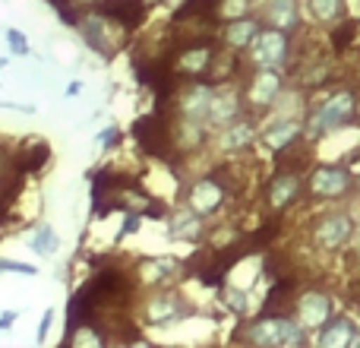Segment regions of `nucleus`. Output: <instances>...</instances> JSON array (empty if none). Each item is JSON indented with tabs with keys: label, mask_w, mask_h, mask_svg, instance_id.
I'll list each match as a JSON object with an SVG mask.
<instances>
[{
	"label": "nucleus",
	"mask_w": 360,
	"mask_h": 348,
	"mask_svg": "<svg viewBox=\"0 0 360 348\" xmlns=\"http://www.w3.org/2000/svg\"><path fill=\"white\" fill-rule=\"evenodd\" d=\"M32 247H35L38 254H51V250L57 247V241H54V231H51V225H41V228L35 231V237H32Z\"/></svg>",
	"instance_id": "b1692460"
},
{
	"label": "nucleus",
	"mask_w": 360,
	"mask_h": 348,
	"mask_svg": "<svg viewBox=\"0 0 360 348\" xmlns=\"http://www.w3.org/2000/svg\"><path fill=\"white\" fill-rule=\"evenodd\" d=\"M269 23L275 29H294L297 25V4L294 0H269Z\"/></svg>",
	"instance_id": "2eb2a0df"
},
{
	"label": "nucleus",
	"mask_w": 360,
	"mask_h": 348,
	"mask_svg": "<svg viewBox=\"0 0 360 348\" xmlns=\"http://www.w3.org/2000/svg\"><path fill=\"white\" fill-rule=\"evenodd\" d=\"M6 38H10V44H13V51H16V54H25V38L19 35V32H6Z\"/></svg>",
	"instance_id": "a878e982"
},
{
	"label": "nucleus",
	"mask_w": 360,
	"mask_h": 348,
	"mask_svg": "<svg viewBox=\"0 0 360 348\" xmlns=\"http://www.w3.org/2000/svg\"><path fill=\"white\" fill-rule=\"evenodd\" d=\"M221 187L215 184V180H209V178H202V180H196V187L190 190V206L196 212H212L218 203H221Z\"/></svg>",
	"instance_id": "9b49d317"
},
{
	"label": "nucleus",
	"mask_w": 360,
	"mask_h": 348,
	"mask_svg": "<svg viewBox=\"0 0 360 348\" xmlns=\"http://www.w3.org/2000/svg\"><path fill=\"white\" fill-rule=\"evenodd\" d=\"M177 133H180V149L184 152H190V149H196L199 146V139H202V130H199V120H193V118H184L177 124Z\"/></svg>",
	"instance_id": "aec40b11"
},
{
	"label": "nucleus",
	"mask_w": 360,
	"mask_h": 348,
	"mask_svg": "<svg viewBox=\"0 0 360 348\" xmlns=\"http://www.w3.org/2000/svg\"><path fill=\"white\" fill-rule=\"evenodd\" d=\"M48 326H51V311L44 313V320H41V336H44V333H48Z\"/></svg>",
	"instance_id": "cd10ccee"
},
{
	"label": "nucleus",
	"mask_w": 360,
	"mask_h": 348,
	"mask_svg": "<svg viewBox=\"0 0 360 348\" xmlns=\"http://www.w3.org/2000/svg\"><path fill=\"white\" fill-rule=\"evenodd\" d=\"M297 193H300L297 174H278L272 180V187H269V203H272V209H285V206H291L297 199Z\"/></svg>",
	"instance_id": "1a4fd4ad"
},
{
	"label": "nucleus",
	"mask_w": 360,
	"mask_h": 348,
	"mask_svg": "<svg viewBox=\"0 0 360 348\" xmlns=\"http://www.w3.org/2000/svg\"><path fill=\"white\" fill-rule=\"evenodd\" d=\"M199 231H202V225H199V218H196V209L177 212L174 216V225H171V235L174 237H196Z\"/></svg>",
	"instance_id": "6ab92c4d"
},
{
	"label": "nucleus",
	"mask_w": 360,
	"mask_h": 348,
	"mask_svg": "<svg viewBox=\"0 0 360 348\" xmlns=\"http://www.w3.org/2000/svg\"><path fill=\"white\" fill-rule=\"evenodd\" d=\"M310 6H313V16H316V19H323V23H332V19L342 16L345 0H310Z\"/></svg>",
	"instance_id": "4be33fe9"
},
{
	"label": "nucleus",
	"mask_w": 360,
	"mask_h": 348,
	"mask_svg": "<svg viewBox=\"0 0 360 348\" xmlns=\"http://www.w3.org/2000/svg\"><path fill=\"white\" fill-rule=\"evenodd\" d=\"M297 320L304 330H319V326H326V320H329V298L326 294H304L297 304Z\"/></svg>",
	"instance_id": "423d86ee"
},
{
	"label": "nucleus",
	"mask_w": 360,
	"mask_h": 348,
	"mask_svg": "<svg viewBox=\"0 0 360 348\" xmlns=\"http://www.w3.org/2000/svg\"><path fill=\"white\" fill-rule=\"evenodd\" d=\"M209 108H212V92L205 86H193L184 92V99H180V114L184 118H209Z\"/></svg>",
	"instance_id": "9d476101"
},
{
	"label": "nucleus",
	"mask_w": 360,
	"mask_h": 348,
	"mask_svg": "<svg viewBox=\"0 0 360 348\" xmlns=\"http://www.w3.org/2000/svg\"><path fill=\"white\" fill-rule=\"evenodd\" d=\"M209 57H212L209 48H186V54L180 57V70H184V73H202Z\"/></svg>",
	"instance_id": "412c9836"
},
{
	"label": "nucleus",
	"mask_w": 360,
	"mask_h": 348,
	"mask_svg": "<svg viewBox=\"0 0 360 348\" xmlns=\"http://www.w3.org/2000/svg\"><path fill=\"white\" fill-rule=\"evenodd\" d=\"M247 13V0H228L221 6V16H231V19H240Z\"/></svg>",
	"instance_id": "393cba45"
},
{
	"label": "nucleus",
	"mask_w": 360,
	"mask_h": 348,
	"mask_svg": "<svg viewBox=\"0 0 360 348\" xmlns=\"http://www.w3.org/2000/svg\"><path fill=\"white\" fill-rule=\"evenodd\" d=\"M319 342L323 345H354V326H351L348 320H335V323H329V330L319 336Z\"/></svg>",
	"instance_id": "a211bd4d"
},
{
	"label": "nucleus",
	"mask_w": 360,
	"mask_h": 348,
	"mask_svg": "<svg viewBox=\"0 0 360 348\" xmlns=\"http://www.w3.org/2000/svg\"><path fill=\"white\" fill-rule=\"evenodd\" d=\"M278 89H281V76L275 73V67H262V73H256L253 86H250V101L253 105H269V101H275Z\"/></svg>",
	"instance_id": "6e6552de"
},
{
	"label": "nucleus",
	"mask_w": 360,
	"mask_h": 348,
	"mask_svg": "<svg viewBox=\"0 0 360 348\" xmlns=\"http://www.w3.org/2000/svg\"><path fill=\"white\" fill-rule=\"evenodd\" d=\"M250 139H253L250 124H228L218 137V149H247Z\"/></svg>",
	"instance_id": "dca6fc26"
},
{
	"label": "nucleus",
	"mask_w": 360,
	"mask_h": 348,
	"mask_svg": "<svg viewBox=\"0 0 360 348\" xmlns=\"http://www.w3.org/2000/svg\"><path fill=\"white\" fill-rule=\"evenodd\" d=\"M256 35H259V29H256V23L247 16L234 19V23L224 29V42H228L231 48H247V44H253Z\"/></svg>",
	"instance_id": "ddd939ff"
},
{
	"label": "nucleus",
	"mask_w": 360,
	"mask_h": 348,
	"mask_svg": "<svg viewBox=\"0 0 360 348\" xmlns=\"http://www.w3.org/2000/svg\"><path fill=\"white\" fill-rule=\"evenodd\" d=\"M351 231H354V225H351L348 216H329L316 225L313 241H316L319 250H338L351 237Z\"/></svg>",
	"instance_id": "20e7f679"
},
{
	"label": "nucleus",
	"mask_w": 360,
	"mask_h": 348,
	"mask_svg": "<svg viewBox=\"0 0 360 348\" xmlns=\"http://www.w3.org/2000/svg\"><path fill=\"white\" fill-rule=\"evenodd\" d=\"M285 54H288V42L278 29L259 32V35L253 38V51H250V57H253L259 67H278V63L285 61Z\"/></svg>",
	"instance_id": "7ed1b4c3"
},
{
	"label": "nucleus",
	"mask_w": 360,
	"mask_h": 348,
	"mask_svg": "<svg viewBox=\"0 0 360 348\" xmlns=\"http://www.w3.org/2000/svg\"><path fill=\"white\" fill-rule=\"evenodd\" d=\"M297 133H300V124H297V120H285V124L272 127V130L266 133V143L272 146L275 152H281V149H288V143H291Z\"/></svg>",
	"instance_id": "f3484780"
},
{
	"label": "nucleus",
	"mask_w": 360,
	"mask_h": 348,
	"mask_svg": "<svg viewBox=\"0 0 360 348\" xmlns=\"http://www.w3.org/2000/svg\"><path fill=\"white\" fill-rule=\"evenodd\" d=\"M351 114H354V95H351V92L332 95V99L316 111V118L310 120V124H313V127H310V137H319V133L332 130V127L348 124Z\"/></svg>",
	"instance_id": "f03ea898"
},
{
	"label": "nucleus",
	"mask_w": 360,
	"mask_h": 348,
	"mask_svg": "<svg viewBox=\"0 0 360 348\" xmlns=\"http://www.w3.org/2000/svg\"><path fill=\"white\" fill-rule=\"evenodd\" d=\"M136 139L146 146V152H152V156H165V149L171 146V130L158 118H143L136 124Z\"/></svg>",
	"instance_id": "39448f33"
},
{
	"label": "nucleus",
	"mask_w": 360,
	"mask_h": 348,
	"mask_svg": "<svg viewBox=\"0 0 360 348\" xmlns=\"http://www.w3.org/2000/svg\"><path fill=\"white\" fill-rule=\"evenodd\" d=\"M180 313H184V311H180V301L171 298V294H162V298H155V301L149 304L146 317H149V323L162 326V323H171V320H177Z\"/></svg>",
	"instance_id": "4468645a"
},
{
	"label": "nucleus",
	"mask_w": 360,
	"mask_h": 348,
	"mask_svg": "<svg viewBox=\"0 0 360 348\" xmlns=\"http://www.w3.org/2000/svg\"><path fill=\"white\" fill-rule=\"evenodd\" d=\"M250 342L256 345H304V326L291 323L285 317L262 320L250 330Z\"/></svg>",
	"instance_id": "f257e3e1"
},
{
	"label": "nucleus",
	"mask_w": 360,
	"mask_h": 348,
	"mask_svg": "<svg viewBox=\"0 0 360 348\" xmlns=\"http://www.w3.org/2000/svg\"><path fill=\"white\" fill-rule=\"evenodd\" d=\"M240 114V101H237L234 92H218L212 95V108H209V120L218 127H228L231 120Z\"/></svg>",
	"instance_id": "f8f14e48"
},
{
	"label": "nucleus",
	"mask_w": 360,
	"mask_h": 348,
	"mask_svg": "<svg viewBox=\"0 0 360 348\" xmlns=\"http://www.w3.org/2000/svg\"><path fill=\"white\" fill-rule=\"evenodd\" d=\"M310 187L316 197H338V193H345L351 187V174L345 168H319L313 174Z\"/></svg>",
	"instance_id": "0eeeda50"
},
{
	"label": "nucleus",
	"mask_w": 360,
	"mask_h": 348,
	"mask_svg": "<svg viewBox=\"0 0 360 348\" xmlns=\"http://www.w3.org/2000/svg\"><path fill=\"white\" fill-rule=\"evenodd\" d=\"M228 298H231V307H237V311H243V294H240V292H231Z\"/></svg>",
	"instance_id": "bb28decb"
},
{
	"label": "nucleus",
	"mask_w": 360,
	"mask_h": 348,
	"mask_svg": "<svg viewBox=\"0 0 360 348\" xmlns=\"http://www.w3.org/2000/svg\"><path fill=\"white\" fill-rule=\"evenodd\" d=\"M171 260H149V263H143V269H139V273H143V279L146 282H162L165 275H171Z\"/></svg>",
	"instance_id": "5701e85b"
}]
</instances>
